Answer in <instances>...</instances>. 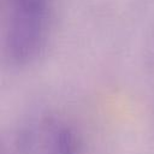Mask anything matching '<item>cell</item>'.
Returning <instances> with one entry per match:
<instances>
[{
  "label": "cell",
  "mask_w": 154,
  "mask_h": 154,
  "mask_svg": "<svg viewBox=\"0 0 154 154\" xmlns=\"http://www.w3.org/2000/svg\"><path fill=\"white\" fill-rule=\"evenodd\" d=\"M16 154H79L75 129L54 116H40L24 123L14 140Z\"/></svg>",
  "instance_id": "obj_2"
},
{
  "label": "cell",
  "mask_w": 154,
  "mask_h": 154,
  "mask_svg": "<svg viewBox=\"0 0 154 154\" xmlns=\"http://www.w3.org/2000/svg\"><path fill=\"white\" fill-rule=\"evenodd\" d=\"M0 13L5 59L16 67L36 61L48 42L53 0H0Z\"/></svg>",
  "instance_id": "obj_1"
}]
</instances>
